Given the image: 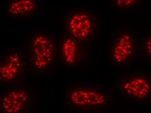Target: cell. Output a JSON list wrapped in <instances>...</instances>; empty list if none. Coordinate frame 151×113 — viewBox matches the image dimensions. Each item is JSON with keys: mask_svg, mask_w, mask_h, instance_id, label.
Instances as JSON below:
<instances>
[{"mask_svg": "<svg viewBox=\"0 0 151 113\" xmlns=\"http://www.w3.org/2000/svg\"><path fill=\"white\" fill-rule=\"evenodd\" d=\"M30 62L35 71H42L54 62L57 54L56 43L48 36L35 34L30 36Z\"/></svg>", "mask_w": 151, "mask_h": 113, "instance_id": "6da1fadb", "label": "cell"}, {"mask_svg": "<svg viewBox=\"0 0 151 113\" xmlns=\"http://www.w3.org/2000/svg\"><path fill=\"white\" fill-rule=\"evenodd\" d=\"M68 101L79 112H100L106 108L107 97L104 91L99 89H76L69 93Z\"/></svg>", "mask_w": 151, "mask_h": 113, "instance_id": "7a4b0ae2", "label": "cell"}, {"mask_svg": "<svg viewBox=\"0 0 151 113\" xmlns=\"http://www.w3.org/2000/svg\"><path fill=\"white\" fill-rule=\"evenodd\" d=\"M119 89L130 100L147 101L151 99V77L144 74L127 76L119 82Z\"/></svg>", "mask_w": 151, "mask_h": 113, "instance_id": "3957f363", "label": "cell"}, {"mask_svg": "<svg viewBox=\"0 0 151 113\" xmlns=\"http://www.w3.org/2000/svg\"><path fill=\"white\" fill-rule=\"evenodd\" d=\"M29 91L26 89H11L0 97L1 113H23L28 109Z\"/></svg>", "mask_w": 151, "mask_h": 113, "instance_id": "277c9868", "label": "cell"}, {"mask_svg": "<svg viewBox=\"0 0 151 113\" xmlns=\"http://www.w3.org/2000/svg\"><path fill=\"white\" fill-rule=\"evenodd\" d=\"M22 58L18 50H7L5 58L0 65V80L11 82L18 78L23 73Z\"/></svg>", "mask_w": 151, "mask_h": 113, "instance_id": "5b68a950", "label": "cell"}, {"mask_svg": "<svg viewBox=\"0 0 151 113\" xmlns=\"http://www.w3.org/2000/svg\"><path fill=\"white\" fill-rule=\"evenodd\" d=\"M134 43L131 34L127 32L119 33L113 41L110 49L111 62L120 64L127 61L133 54Z\"/></svg>", "mask_w": 151, "mask_h": 113, "instance_id": "8992f818", "label": "cell"}, {"mask_svg": "<svg viewBox=\"0 0 151 113\" xmlns=\"http://www.w3.org/2000/svg\"><path fill=\"white\" fill-rule=\"evenodd\" d=\"M91 14L85 12L75 13L68 20V30L71 37L75 40L85 41L90 37L92 31Z\"/></svg>", "mask_w": 151, "mask_h": 113, "instance_id": "52a82bcc", "label": "cell"}, {"mask_svg": "<svg viewBox=\"0 0 151 113\" xmlns=\"http://www.w3.org/2000/svg\"><path fill=\"white\" fill-rule=\"evenodd\" d=\"M36 9V2L32 0H14L10 2L7 12L14 17L25 16L33 13Z\"/></svg>", "mask_w": 151, "mask_h": 113, "instance_id": "ba28073f", "label": "cell"}, {"mask_svg": "<svg viewBox=\"0 0 151 113\" xmlns=\"http://www.w3.org/2000/svg\"><path fill=\"white\" fill-rule=\"evenodd\" d=\"M77 46L75 39L66 37L61 46V55L63 63L66 65L76 64L77 59Z\"/></svg>", "mask_w": 151, "mask_h": 113, "instance_id": "9c48e42d", "label": "cell"}, {"mask_svg": "<svg viewBox=\"0 0 151 113\" xmlns=\"http://www.w3.org/2000/svg\"><path fill=\"white\" fill-rule=\"evenodd\" d=\"M139 3L138 0H119L116 2V6L121 9L134 8Z\"/></svg>", "mask_w": 151, "mask_h": 113, "instance_id": "30bf717a", "label": "cell"}, {"mask_svg": "<svg viewBox=\"0 0 151 113\" xmlns=\"http://www.w3.org/2000/svg\"><path fill=\"white\" fill-rule=\"evenodd\" d=\"M143 48L145 55L151 60V34L145 37Z\"/></svg>", "mask_w": 151, "mask_h": 113, "instance_id": "8fae6325", "label": "cell"}]
</instances>
